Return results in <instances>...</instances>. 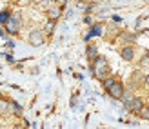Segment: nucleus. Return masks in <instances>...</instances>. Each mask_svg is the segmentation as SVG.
<instances>
[{"label":"nucleus","instance_id":"1","mask_svg":"<svg viewBox=\"0 0 149 129\" xmlns=\"http://www.w3.org/2000/svg\"><path fill=\"white\" fill-rule=\"evenodd\" d=\"M22 24H24V20H22V13L20 11H15L9 15V18H7V22L2 26L6 29L7 35H18L20 29H22Z\"/></svg>","mask_w":149,"mask_h":129},{"label":"nucleus","instance_id":"2","mask_svg":"<svg viewBox=\"0 0 149 129\" xmlns=\"http://www.w3.org/2000/svg\"><path fill=\"white\" fill-rule=\"evenodd\" d=\"M93 75H95V77L96 78H100V80H104V78H106L107 77V75L111 73V67H109V62H107V60L106 58H104V56H96L95 60H93Z\"/></svg>","mask_w":149,"mask_h":129},{"label":"nucleus","instance_id":"3","mask_svg":"<svg viewBox=\"0 0 149 129\" xmlns=\"http://www.w3.org/2000/svg\"><path fill=\"white\" fill-rule=\"evenodd\" d=\"M106 91L109 93V96H111V98H115V100H120L122 95H124V91H125V87H124V84H122L120 80H115V82H113V84H111Z\"/></svg>","mask_w":149,"mask_h":129},{"label":"nucleus","instance_id":"4","mask_svg":"<svg viewBox=\"0 0 149 129\" xmlns=\"http://www.w3.org/2000/svg\"><path fill=\"white\" fill-rule=\"evenodd\" d=\"M27 40H29V45H33V47H38V45H42L44 40H46V33H44L42 29H33V31L29 33Z\"/></svg>","mask_w":149,"mask_h":129},{"label":"nucleus","instance_id":"5","mask_svg":"<svg viewBox=\"0 0 149 129\" xmlns=\"http://www.w3.org/2000/svg\"><path fill=\"white\" fill-rule=\"evenodd\" d=\"M142 105H144V100L140 96H131L129 100L124 102V107L127 111H131V113H138L140 109H142Z\"/></svg>","mask_w":149,"mask_h":129},{"label":"nucleus","instance_id":"6","mask_svg":"<svg viewBox=\"0 0 149 129\" xmlns=\"http://www.w3.org/2000/svg\"><path fill=\"white\" fill-rule=\"evenodd\" d=\"M120 55H122V58H124V60L131 62V60L135 58V47H133V45H125V47H122Z\"/></svg>","mask_w":149,"mask_h":129},{"label":"nucleus","instance_id":"7","mask_svg":"<svg viewBox=\"0 0 149 129\" xmlns=\"http://www.w3.org/2000/svg\"><path fill=\"white\" fill-rule=\"evenodd\" d=\"M9 115V96H2L0 95V116Z\"/></svg>","mask_w":149,"mask_h":129},{"label":"nucleus","instance_id":"8","mask_svg":"<svg viewBox=\"0 0 149 129\" xmlns=\"http://www.w3.org/2000/svg\"><path fill=\"white\" fill-rule=\"evenodd\" d=\"M22 105L17 102V100H13V98H9V113H13L15 116H22Z\"/></svg>","mask_w":149,"mask_h":129},{"label":"nucleus","instance_id":"9","mask_svg":"<svg viewBox=\"0 0 149 129\" xmlns=\"http://www.w3.org/2000/svg\"><path fill=\"white\" fill-rule=\"evenodd\" d=\"M60 15H62L60 7H51V9H47V17H49V20H58V18H60Z\"/></svg>","mask_w":149,"mask_h":129},{"label":"nucleus","instance_id":"10","mask_svg":"<svg viewBox=\"0 0 149 129\" xmlns=\"http://www.w3.org/2000/svg\"><path fill=\"white\" fill-rule=\"evenodd\" d=\"M98 35H102V26H100V24H95V26L91 27V31H89V35L86 36V42L91 38V36H98Z\"/></svg>","mask_w":149,"mask_h":129},{"label":"nucleus","instance_id":"11","mask_svg":"<svg viewBox=\"0 0 149 129\" xmlns=\"http://www.w3.org/2000/svg\"><path fill=\"white\" fill-rule=\"evenodd\" d=\"M136 115L142 118V120H149V105H142V109H140Z\"/></svg>","mask_w":149,"mask_h":129},{"label":"nucleus","instance_id":"12","mask_svg":"<svg viewBox=\"0 0 149 129\" xmlns=\"http://www.w3.org/2000/svg\"><path fill=\"white\" fill-rule=\"evenodd\" d=\"M87 58L89 60H91V62H93V60L96 58V56H98V55H96V47H95V45H87Z\"/></svg>","mask_w":149,"mask_h":129},{"label":"nucleus","instance_id":"13","mask_svg":"<svg viewBox=\"0 0 149 129\" xmlns=\"http://www.w3.org/2000/svg\"><path fill=\"white\" fill-rule=\"evenodd\" d=\"M9 15H11V11H9V9H4V11H0V26H4L6 22H7V18H9Z\"/></svg>","mask_w":149,"mask_h":129},{"label":"nucleus","instance_id":"14","mask_svg":"<svg viewBox=\"0 0 149 129\" xmlns=\"http://www.w3.org/2000/svg\"><path fill=\"white\" fill-rule=\"evenodd\" d=\"M4 58H6V62H7V64H15V58H13V53H11V49L4 53Z\"/></svg>","mask_w":149,"mask_h":129},{"label":"nucleus","instance_id":"15","mask_svg":"<svg viewBox=\"0 0 149 129\" xmlns=\"http://www.w3.org/2000/svg\"><path fill=\"white\" fill-rule=\"evenodd\" d=\"M55 22H56V20H49L47 24H46V33H53V29H55Z\"/></svg>","mask_w":149,"mask_h":129},{"label":"nucleus","instance_id":"16","mask_svg":"<svg viewBox=\"0 0 149 129\" xmlns=\"http://www.w3.org/2000/svg\"><path fill=\"white\" fill-rule=\"evenodd\" d=\"M6 47H7V49H13V47H15V42L9 40V38H6Z\"/></svg>","mask_w":149,"mask_h":129},{"label":"nucleus","instance_id":"17","mask_svg":"<svg viewBox=\"0 0 149 129\" xmlns=\"http://www.w3.org/2000/svg\"><path fill=\"white\" fill-rule=\"evenodd\" d=\"M55 2H56L58 6H60V7H64V6H65V2H68V0H55Z\"/></svg>","mask_w":149,"mask_h":129},{"label":"nucleus","instance_id":"18","mask_svg":"<svg viewBox=\"0 0 149 129\" xmlns=\"http://www.w3.org/2000/svg\"><path fill=\"white\" fill-rule=\"evenodd\" d=\"M144 84L149 87V75H146V78H144Z\"/></svg>","mask_w":149,"mask_h":129},{"label":"nucleus","instance_id":"19","mask_svg":"<svg viewBox=\"0 0 149 129\" xmlns=\"http://www.w3.org/2000/svg\"><path fill=\"white\" fill-rule=\"evenodd\" d=\"M0 86H2V82H0Z\"/></svg>","mask_w":149,"mask_h":129}]
</instances>
